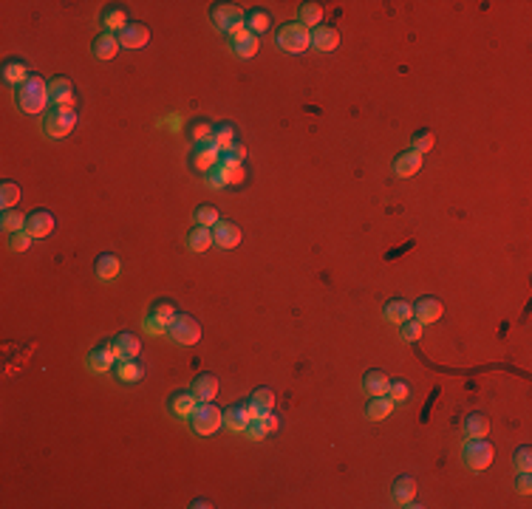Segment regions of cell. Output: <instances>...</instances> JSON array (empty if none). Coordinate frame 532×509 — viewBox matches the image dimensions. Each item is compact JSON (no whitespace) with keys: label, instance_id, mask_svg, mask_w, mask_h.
I'll list each match as a JSON object with an SVG mask.
<instances>
[{"label":"cell","instance_id":"6da1fadb","mask_svg":"<svg viewBox=\"0 0 532 509\" xmlns=\"http://www.w3.org/2000/svg\"><path fill=\"white\" fill-rule=\"evenodd\" d=\"M15 102L23 114L28 117H40L51 107V96H49V83L37 74H31L20 88H15Z\"/></svg>","mask_w":532,"mask_h":509},{"label":"cell","instance_id":"7a4b0ae2","mask_svg":"<svg viewBox=\"0 0 532 509\" xmlns=\"http://www.w3.org/2000/svg\"><path fill=\"white\" fill-rule=\"evenodd\" d=\"M275 43H277L280 51H286V54H303L311 46V31L303 23H286V26L277 28Z\"/></svg>","mask_w":532,"mask_h":509},{"label":"cell","instance_id":"3957f363","mask_svg":"<svg viewBox=\"0 0 532 509\" xmlns=\"http://www.w3.org/2000/svg\"><path fill=\"white\" fill-rule=\"evenodd\" d=\"M77 128V111L74 107H49L43 114V130L51 139H65Z\"/></svg>","mask_w":532,"mask_h":509},{"label":"cell","instance_id":"277c9868","mask_svg":"<svg viewBox=\"0 0 532 509\" xmlns=\"http://www.w3.org/2000/svg\"><path fill=\"white\" fill-rule=\"evenodd\" d=\"M224 424V411L216 408L212 402H198L196 413L190 416V427L196 435H216Z\"/></svg>","mask_w":532,"mask_h":509},{"label":"cell","instance_id":"5b68a950","mask_svg":"<svg viewBox=\"0 0 532 509\" xmlns=\"http://www.w3.org/2000/svg\"><path fill=\"white\" fill-rule=\"evenodd\" d=\"M167 337L175 340L179 345H185V348H190V345H196L201 340V325L190 314H175V320L170 322V329H167Z\"/></svg>","mask_w":532,"mask_h":509},{"label":"cell","instance_id":"8992f818","mask_svg":"<svg viewBox=\"0 0 532 509\" xmlns=\"http://www.w3.org/2000/svg\"><path fill=\"white\" fill-rule=\"evenodd\" d=\"M462 456H465V464H467L473 472H481V469H487V467L492 464L495 450H492V445H490L487 439H467Z\"/></svg>","mask_w":532,"mask_h":509},{"label":"cell","instance_id":"52a82bcc","mask_svg":"<svg viewBox=\"0 0 532 509\" xmlns=\"http://www.w3.org/2000/svg\"><path fill=\"white\" fill-rule=\"evenodd\" d=\"M209 20H212V26H216L218 31L230 34V28L238 26V23H243L246 15H243L241 6H235V3H212V9H209Z\"/></svg>","mask_w":532,"mask_h":509},{"label":"cell","instance_id":"ba28073f","mask_svg":"<svg viewBox=\"0 0 532 509\" xmlns=\"http://www.w3.org/2000/svg\"><path fill=\"white\" fill-rule=\"evenodd\" d=\"M88 371L91 374H108V371H114V365H117V354H114V348H111V343H102V345H96V348H91L88 351Z\"/></svg>","mask_w":532,"mask_h":509},{"label":"cell","instance_id":"9c48e42d","mask_svg":"<svg viewBox=\"0 0 532 509\" xmlns=\"http://www.w3.org/2000/svg\"><path fill=\"white\" fill-rule=\"evenodd\" d=\"M218 159H221V148L212 139H207V141H198L196 144V153H193V167L198 170V173H209L212 167L218 164Z\"/></svg>","mask_w":532,"mask_h":509},{"label":"cell","instance_id":"30bf717a","mask_svg":"<svg viewBox=\"0 0 532 509\" xmlns=\"http://www.w3.org/2000/svg\"><path fill=\"white\" fill-rule=\"evenodd\" d=\"M117 37H119V46L122 49H145L148 46V40H151V28L145 26V23H128L119 34H117Z\"/></svg>","mask_w":532,"mask_h":509},{"label":"cell","instance_id":"8fae6325","mask_svg":"<svg viewBox=\"0 0 532 509\" xmlns=\"http://www.w3.org/2000/svg\"><path fill=\"white\" fill-rule=\"evenodd\" d=\"M49 96H51V107H74V102H77L74 83L68 77H54L49 83Z\"/></svg>","mask_w":532,"mask_h":509},{"label":"cell","instance_id":"7c38bea8","mask_svg":"<svg viewBox=\"0 0 532 509\" xmlns=\"http://www.w3.org/2000/svg\"><path fill=\"white\" fill-rule=\"evenodd\" d=\"M196 408H198V399H196L193 390H175L170 396V402H167V411L175 419H190L196 413Z\"/></svg>","mask_w":532,"mask_h":509},{"label":"cell","instance_id":"4fadbf2b","mask_svg":"<svg viewBox=\"0 0 532 509\" xmlns=\"http://www.w3.org/2000/svg\"><path fill=\"white\" fill-rule=\"evenodd\" d=\"M26 232L31 238H49L54 232V215L49 209H34L26 218Z\"/></svg>","mask_w":532,"mask_h":509},{"label":"cell","instance_id":"5bb4252c","mask_svg":"<svg viewBox=\"0 0 532 509\" xmlns=\"http://www.w3.org/2000/svg\"><path fill=\"white\" fill-rule=\"evenodd\" d=\"M250 422H252L250 402H238V405H230V408L224 411V427L232 430V433H243Z\"/></svg>","mask_w":532,"mask_h":509},{"label":"cell","instance_id":"9a60e30c","mask_svg":"<svg viewBox=\"0 0 532 509\" xmlns=\"http://www.w3.org/2000/svg\"><path fill=\"white\" fill-rule=\"evenodd\" d=\"M241 238H243V232L232 221H218L212 227V241H216V246H221V249H235L241 243Z\"/></svg>","mask_w":532,"mask_h":509},{"label":"cell","instance_id":"2e32d148","mask_svg":"<svg viewBox=\"0 0 532 509\" xmlns=\"http://www.w3.org/2000/svg\"><path fill=\"white\" fill-rule=\"evenodd\" d=\"M311 46L320 54H332L340 46V31L334 26H317L311 31Z\"/></svg>","mask_w":532,"mask_h":509},{"label":"cell","instance_id":"e0dca14e","mask_svg":"<svg viewBox=\"0 0 532 509\" xmlns=\"http://www.w3.org/2000/svg\"><path fill=\"white\" fill-rule=\"evenodd\" d=\"M119 37L117 34H108V31H102V34H96L94 37V43H91V51H94V57L96 60H114L117 54H119Z\"/></svg>","mask_w":532,"mask_h":509},{"label":"cell","instance_id":"ac0fdd59","mask_svg":"<svg viewBox=\"0 0 532 509\" xmlns=\"http://www.w3.org/2000/svg\"><path fill=\"white\" fill-rule=\"evenodd\" d=\"M111 348H114L117 359H136V356H139V351H141V343H139V337H136V334L122 331V334H117V337L111 340Z\"/></svg>","mask_w":532,"mask_h":509},{"label":"cell","instance_id":"d6986e66","mask_svg":"<svg viewBox=\"0 0 532 509\" xmlns=\"http://www.w3.org/2000/svg\"><path fill=\"white\" fill-rule=\"evenodd\" d=\"M28 77H31V68H28V62H26V60L9 57V60L3 62V80H6L9 85L20 88V85H23Z\"/></svg>","mask_w":532,"mask_h":509},{"label":"cell","instance_id":"ffe728a7","mask_svg":"<svg viewBox=\"0 0 532 509\" xmlns=\"http://www.w3.org/2000/svg\"><path fill=\"white\" fill-rule=\"evenodd\" d=\"M439 317H442V303L436 297H419L413 303V320H419L422 325L436 322Z\"/></svg>","mask_w":532,"mask_h":509},{"label":"cell","instance_id":"44dd1931","mask_svg":"<svg viewBox=\"0 0 532 509\" xmlns=\"http://www.w3.org/2000/svg\"><path fill=\"white\" fill-rule=\"evenodd\" d=\"M114 377H117L122 385H130V382H139L141 377H145V368H141L139 359H117Z\"/></svg>","mask_w":532,"mask_h":509},{"label":"cell","instance_id":"7402d4cb","mask_svg":"<svg viewBox=\"0 0 532 509\" xmlns=\"http://www.w3.org/2000/svg\"><path fill=\"white\" fill-rule=\"evenodd\" d=\"M119 269H122V264H119L117 254H111V252L99 254V258H96V266H94V272H96V277H99L102 283L117 280V277H119Z\"/></svg>","mask_w":532,"mask_h":509},{"label":"cell","instance_id":"603a6c76","mask_svg":"<svg viewBox=\"0 0 532 509\" xmlns=\"http://www.w3.org/2000/svg\"><path fill=\"white\" fill-rule=\"evenodd\" d=\"M190 390L196 393L198 402H212V399L218 396V377H212V374H198Z\"/></svg>","mask_w":532,"mask_h":509},{"label":"cell","instance_id":"cb8c5ba5","mask_svg":"<svg viewBox=\"0 0 532 509\" xmlns=\"http://www.w3.org/2000/svg\"><path fill=\"white\" fill-rule=\"evenodd\" d=\"M419 170H422V156L413 153V150H405V153H400V156L394 159V173H397L400 178H411V175H416Z\"/></svg>","mask_w":532,"mask_h":509},{"label":"cell","instance_id":"d4e9b609","mask_svg":"<svg viewBox=\"0 0 532 509\" xmlns=\"http://www.w3.org/2000/svg\"><path fill=\"white\" fill-rule=\"evenodd\" d=\"M272 408H275V393H272L269 388H258V390H252V396H250L252 419H255V416H266V413H272Z\"/></svg>","mask_w":532,"mask_h":509},{"label":"cell","instance_id":"484cf974","mask_svg":"<svg viewBox=\"0 0 532 509\" xmlns=\"http://www.w3.org/2000/svg\"><path fill=\"white\" fill-rule=\"evenodd\" d=\"M382 317H385L388 322H394V325H402L405 320L413 317V306L405 303V300H388L385 309H382Z\"/></svg>","mask_w":532,"mask_h":509},{"label":"cell","instance_id":"4316f807","mask_svg":"<svg viewBox=\"0 0 532 509\" xmlns=\"http://www.w3.org/2000/svg\"><path fill=\"white\" fill-rule=\"evenodd\" d=\"M391 498H394V503L408 506V503L416 498V481H413L411 476H400V478L394 481V487H391Z\"/></svg>","mask_w":532,"mask_h":509},{"label":"cell","instance_id":"83f0119b","mask_svg":"<svg viewBox=\"0 0 532 509\" xmlns=\"http://www.w3.org/2000/svg\"><path fill=\"white\" fill-rule=\"evenodd\" d=\"M394 413V402L388 396H371V402L366 408V419L368 422H385L388 416Z\"/></svg>","mask_w":532,"mask_h":509},{"label":"cell","instance_id":"f1b7e54d","mask_svg":"<svg viewBox=\"0 0 532 509\" xmlns=\"http://www.w3.org/2000/svg\"><path fill=\"white\" fill-rule=\"evenodd\" d=\"M128 23H130V20H128V15H125L122 6H108V9L102 12V28L108 31V34H119Z\"/></svg>","mask_w":532,"mask_h":509},{"label":"cell","instance_id":"f546056e","mask_svg":"<svg viewBox=\"0 0 532 509\" xmlns=\"http://www.w3.org/2000/svg\"><path fill=\"white\" fill-rule=\"evenodd\" d=\"M388 385H391V379H388L382 371H368L363 377V390L368 396H388Z\"/></svg>","mask_w":532,"mask_h":509},{"label":"cell","instance_id":"4dcf8cb0","mask_svg":"<svg viewBox=\"0 0 532 509\" xmlns=\"http://www.w3.org/2000/svg\"><path fill=\"white\" fill-rule=\"evenodd\" d=\"M490 433V419L484 413H470L465 419V435L467 439H487Z\"/></svg>","mask_w":532,"mask_h":509},{"label":"cell","instance_id":"1f68e13d","mask_svg":"<svg viewBox=\"0 0 532 509\" xmlns=\"http://www.w3.org/2000/svg\"><path fill=\"white\" fill-rule=\"evenodd\" d=\"M246 28H250V34H255V37L266 34V31L272 28V17H269V12H264V9L246 12Z\"/></svg>","mask_w":532,"mask_h":509},{"label":"cell","instance_id":"d6a6232c","mask_svg":"<svg viewBox=\"0 0 532 509\" xmlns=\"http://www.w3.org/2000/svg\"><path fill=\"white\" fill-rule=\"evenodd\" d=\"M212 243V230H207V227H196V230H190V235H187V249L190 252H207Z\"/></svg>","mask_w":532,"mask_h":509},{"label":"cell","instance_id":"836d02e7","mask_svg":"<svg viewBox=\"0 0 532 509\" xmlns=\"http://www.w3.org/2000/svg\"><path fill=\"white\" fill-rule=\"evenodd\" d=\"M26 218H28V215H23L20 209H3V218H0V230L9 232V235H15V232L26 230Z\"/></svg>","mask_w":532,"mask_h":509},{"label":"cell","instance_id":"e575fe53","mask_svg":"<svg viewBox=\"0 0 532 509\" xmlns=\"http://www.w3.org/2000/svg\"><path fill=\"white\" fill-rule=\"evenodd\" d=\"M258 49H261V40L255 37V34H246V37H241V40L232 43V51H235V57H241V60H252V57L258 54Z\"/></svg>","mask_w":532,"mask_h":509},{"label":"cell","instance_id":"d590c367","mask_svg":"<svg viewBox=\"0 0 532 509\" xmlns=\"http://www.w3.org/2000/svg\"><path fill=\"white\" fill-rule=\"evenodd\" d=\"M306 28H317L323 26V6L320 3H300V20Z\"/></svg>","mask_w":532,"mask_h":509},{"label":"cell","instance_id":"8d00e7d4","mask_svg":"<svg viewBox=\"0 0 532 509\" xmlns=\"http://www.w3.org/2000/svg\"><path fill=\"white\" fill-rule=\"evenodd\" d=\"M193 218H196V227H207V230H212L218 221H221V215H218V209L212 207V204H201L196 212H193Z\"/></svg>","mask_w":532,"mask_h":509},{"label":"cell","instance_id":"74e56055","mask_svg":"<svg viewBox=\"0 0 532 509\" xmlns=\"http://www.w3.org/2000/svg\"><path fill=\"white\" fill-rule=\"evenodd\" d=\"M212 141H216L218 148H221V153L230 150L232 144H235V128L227 125V122H224V125H216V128H212Z\"/></svg>","mask_w":532,"mask_h":509},{"label":"cell","instance_id":"f35d334b","mask_svg":"<svg viewBox=\"0 0 532 509\" xmlns=\"http://www.w3.org/2000/svg\"><path fill=\"white\" fill-rule=\"evenodd\" d=\"M17 201H20V187H17V181H3V184H0V207H3V209H12V207H17Z\"/></svg>","mask_w":532,"mask_h":509},{"label":"cell","instance_id":"ab89813d","mask_svg":"<svg viewBox=\"0 0 532 509\" xmlns=\"http://www.w3.org/2000/svg\"><path fill=\"white\" fill-rule=\"evenodd\" d=\"M411 144H413V153H428V150H434V144H436V136H434V130H416L413 133V139H411Z\"/></svg>","mask_w":532,"mask_h":509},{"label":"cell","instance_id":"60d3db41","mask_svg":"<svg viewBox=\"0 0 532 509\" xmlns=\"http://www.w3.org/2000/svg\"><path fill=\"white\" fill-rule=\"evenodd\" d=\"M513 467H515V472H532V447L529 445H524L513 453Z\"/></svg>","mask_w":532,"mask_h":509},{"label":"cell","instance_id":"b9f144b4","mask_svg":"<svg viewBox=\"0 0 532 509\" xmlns=\"http://www.w3.org/2000/svg\"><path fill=\"white\" fill-rule=\"evenodd\" d=\"M243 435H246V439H250V442H261V439H266V435H269V430H266V422H264V416H255L250 424H246Z\"/></svg>","mask_w":532,"mask_h":509},{"label":"cell","instance_id":"7bdbcfd3","mask_svg":"<svg viewBox=\"0 0 532 509\" xmlns=\"http://www.w3.org/2000/svg\"><path fill=\"white\" fill-rule=\"evenodd\" d=\"M422 329H424V325L411 317V320H405V322L400 325V337H402L405 343H416V340L422 337Z\"/></svg>","mask_w":532,"mask_h":509},{"label":"cell","instance_id":"ee69618b","mask_svg":"<svg viewBox=\"0 0 532 509\" xmlns=\"http://www.w3.org/2000/svg\"><path fill=\"white\" fill-rule=\"evenodd\" d=\"M204 181H207V187H212V190H224V187H230L227 173L221 170V164H216L209 173H204Z\"/></svg>","mask_w":532,"mask_h":509},{"label":"cell","instance_id":"f6af8a7d","mask_svg":"<svg viewBox=\"0 0 532 509\" xmlns=\"http://www.w3.org/2000/svg\"><path fill=\"white\" fill-rule=\"evenodd\" d=\"M388 399H391L394 405H397V402H408V399H411V385L402 382V379L391 382V385H388Z\"/></svg>","mask_w":532,"mask_h":509},{"label":"cell","instance_id":"bcb514c9","mask_svg":"<svg viewBox=\"0 0 532 509\" xmlns=\"http://www.w3.org/2000/svg\"><path fill=\"white\" fill-rule=\"evenodd\" d=\"M151 314H153V317H159L162 322H167V325H170L179 311H175V306H173L170 300H159V303H153V311H151Z\"/></svg>","mask_w":532,"mask_h":509},{"label":"cell","instance_id":"7dc6e473","mask_svg":"<svg viewBox=\"0 0 532 509\" xmlns=\"http://www.w3.org/2000/svg\"><path fill=\"white\" fill-rule=\"evenodd\" d=\"M141 329H145L148 334H153V337H164V334H167V329H170V325H167V322H162L159 317L148 314V317H145V322H141Z\"/></svg>","mask_w":532,"mask_h":509},{"label":"cell","instance_id":"c3c4849f","mask_svg":"<svg viewBox=\"0 0 532 509\" xmlns=\"http://www.w3.org/2000/svg\"><path fill=\"white\" fill-rule=\"evenodd\" d=\"M31 235L26 232V230H20V232H15V235H9V249L12 252H28V246H31Z\"/></svg>","mask_w":532,"mask_h":509},{"label":"cell","instance_id":"681fc988","mask_svg":"<svg viewBox=\"0 0 532 509\" xmlns=\"http://www.w3.org/2000/svg\"><path fill=\"white\" fill-rule=\"evenodd\" d=\"M212 128L216 125H209V122H196L193 128H190V139L198 144V141H207V139H212Z\"/></svg>","mask_w":532,"mask_h":509},{"label":"cell","instance_id":"f907efd6","mask_svg":"<svg viewBox=\"0 0 532 509\" xmlns=\"http://www.w3.org/2000/svg\"><path fill=\"white\" fill-rule=\"evenodd\" d=\"M515 490H518L521 495H529V492H532V476H529V472H518Z\"/></svg>","mask_w":532,"mask_h":509},{"label":"cell","instance_id":"816d5d0a","mask_svg":"<svg viewBox=\"0 0 532 509\" xmlns=\"http://www.w3.org/2000/svg\"><path fill=\"white\" fill-rule=\"evenodd\" d=\"M224 153H232V156H235L238 162H243V159H246V148H243V144H238V141L232 144V148H230V150H224Z\"/></svg>","mask_w":532,"mask_h":509},{"label":"cell","instance_id":"f5cc1de1","mask_svg":"<svg viewBox=\"0 0 532 509\" xmlns=\"http://www.w3.org/2000/svg\"><path fill=\"white\" fill-rule=\"evenodd\" d=\"M264 422H266V430H269V433H275V430H277V424H280L275 413H266V416H264Z\"/></svg>","mask_w":532,"mask_h":509},{"label":"cell","instance_id":"db71d44e","mask_svg":"<svg viewBox=\"0 0 532 509\" xmlns=\"http://www.w3.org/2000/svg\"><path fill=\"white\" fill-rule=\"evenodd\" d=\"M179 125H182V117H179V114H170V117H167V128L179 130Z\"/></svg>","mask_w":532,"mask_h":509},{"label":"cell","instance_id":"11a10c76","mask_svg":"<svg viewBox=\"0 0 532 509\" xmlns=\"http://www.w3.org/2000/svg\"><path fill=\"white\" fill-rule=\"evenodd\" d=\"M190 506H193V509H209L212 503H209V501H204V498H196V501H193Z\"/></svg>","mask_w":532,"mask_h":509}]
</instances>
